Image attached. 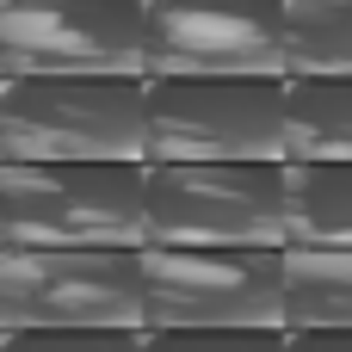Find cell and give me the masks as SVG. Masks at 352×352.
I'll return each mask as SVG.
<instances>
[{"mask_svg": "<svg viewBox=\"0 0 352 352\" xmlns=\"http://www.w3.org/2000/svg\"><path fill=\"white\" fill-rule=\"evenodd\" d=\"M352 80V0H291L285 19V80Z\"/></svg>", "mask_w": 352, "mask_h": 352, "instance_id": "12", "label": "cell"}, {"mask_svg": "<svg viewBox=\"0 0 352 352\" xmlns=\"http://www.w3.org/2000/svg\"><path fill=\"white\" fill-rule=\"evenodd\" d=\"M291 0H148V80H285Z\"/></svg>", "mask_w": 352, "mask_h": 352, "instance_id": "8", "label": "cell"}, {"mask_svg": "<svg viewBox=\"0 0 352 352\" xmlns=\"http://www.w3.org/2000/svg\"><path fill=\"white\" fill-rule=\"evenodd\" d=\"M6 248H148V161H6Z\"/></svg>", "mask_w": 352, "mask_h": 352, "instance_id": "2", "label": "cell"}, {"mask_svg": "<svg viewBox=\"0 0 352 352\" xmlns=\"http://www.w3.org/2000/svg\"><path fill=\"white\" fill-rule=\"evenodd\" d=\"M0 352H148V328H12Z\"/></svg>", "mask_w": 352, "mask_h": 352, "instance_id": "13", "label": "cell"}, {"mask_svg": "<svg viewBox=\"0 0 352 352\" xmlns=\"http://www.w3.org/2000/svg\"><path fill=\"white\" fill-rule=\"evenodd\" d=\"M148 328H285V248H142Z\"/></svg>", "mask_w": 352, "mask_h": 352, "instance_id": "6", "label": "cell"}, {"mask_svg": "<svg viewBox=\"0 0 352 352\" xmlns=\"http://www.w3.org/2000/svg\"><path fill=\"white\" fill-rule=\"evenodd\" d=\"M352 328V248H285V334Z\"/></svg>", "mask_w": 352, "mask_h": 352, "instance_id": "9", "label": "cell"}, {"mask_svg": "<svg viewBox=\"0 0 352 352\" xmlns=\"http://www.w3.org/2000/svg\"><path fill=\"white\" fill-rule=\"evenodd\" d=\"M291 161H352V80H285Z\"/></svg>", "mask_w": 352, "mask_h": 352, "instance_id": "10", "label": "cell"}, {"mask_svg": "<svg viewBox=\"0 0 352 352\" xmlns=\"http://www.w3.org/2000/svg\"><path fill=\"white\" fill-rule=\"evenodd\" d=\"M148 161H291L285 80H148Z\"/></svg>", "mask_w": 352, "mask_h": 352, "instance_id": "5", "label": "cell"}, {"mask_svg": "<svg viewBox=\"0 0 352 352\" xmlns=\"http://www.w3.org/2000/svg\"><path fill=\"white\" fill-rule=\"evenodd\" d=\"M0 142L6 161H148V74H19Z\"/></svg>", "mask_w": 352, "mask_h": 352, "instance_id": "1", "label": "cell"}, {"mask_svg": "<svg viewBox=\"0 0 352 352\" xmlns=\"http://www.w3.org/2000/svg\"><path fill=\"white\" fill-rule=\"evenodd\" d=\"M0 68L19 74H148V0H6Z\"/></svg>", "mask_w": 352, "mask_h": 352, "instance_id": "7", "label": "cell"}, {"mask_svg": "<svg viewBox=\"0 0 352 352\" xmlns=\"http://www.w3.org/2000/svg\"><path fill=\"white\" fill-rule=\"evenodd\" d=\"M148 352H291L285 328H148Z\"/></svg>", "mask_w": 352, "mask_h": 352, "instance_id": "14", "label": "cell"}, {"mask_svg": "<svg viewBox=\"0 0 352 352\" xmlns=\"http://www.w3.org/2000/svg\"><path fill=\"white\" fill-rule=\"evenodd\" d=\"M0 322L12 328H148L142 248H6Z\"/></svg>", "mask_w": 352, "mask_h": 352, "instance_id": "4", "label": "cell"}, {"mask_svg": "<svg viewBox=\"0 0 352 352\" xmlns=\"http://www.w3.org/2000/svg\"><path fill=\"white\" fill-rule=\"evenodd\" d=\"M291 248H352V161H291Z\"/></svg>", "mask_w": 352, "mask_h": 352, "instance_id": "11", "label": "cell"}, {"mask_svg": "<svg viewBox=\"0 0 352 352\" xmlns=\"http://www.w3.org/2000/svg\"><path fill=\"white\" fill-rule=\"evenodd\" d=\"M291 352H352V328H297Z\"/></svg>", "mask_w": 352, "mask_h": 352, "instance_id": "15", "label": "cell"}, {"mask_svg": "<svg viewBox=\"0 0 352 352\" xmlns=\"http://www.w3.org/2000/svg\"><path fill=\"white\" fill-rule=\"evenodd\" d=\"M148 248H291V161H148Z\"/></svg>", "mask_w": 352, "mask_h": 352, "instance_id": "3", "label": "cell"}]
</instances>
